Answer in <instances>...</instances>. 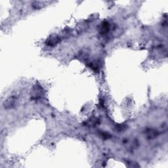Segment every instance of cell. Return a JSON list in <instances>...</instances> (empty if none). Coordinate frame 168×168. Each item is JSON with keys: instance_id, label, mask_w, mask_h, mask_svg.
I'll return each instance as SVG.
<instances>
[{"instance_id": "1", "label": "cell", "mask_w": 168, "mask_h": 168, "mask_svg": "<svg viewBox=\"0 0 168 168\" xmlns=\"http://www.w3.org/2000/svg\"><path fill=\"white\" fill-rule=\"evenodd\" d=\"M43 95V89L42 87L39 85L36 84L34 86L32 92V98L34 99H38L39 98H41Z\"/></svg>"}, {"instance_id": "2", "label": "cell", "mask_w": 168, "mask_h": 168, "mask_svg": "<svg viewBox=\"0 0 168 168\" xmlns=\"http://www.w3.org/2000/svg\"><path fill=\"white\" fill-rule=\"evenodd\" d=\"M16 101V98L14 96L9 97L4 102L5 108H6V109L13 108L15 106Z\"/></svg>"}, {"instance_id": "3", "label": "cell", "mask_w": 168, "mask_h": 168, "mask_svg": "<svg viewBox=\"0 0 168 168\" xmlns=\"http://www.w3.org/2000/svg\"><path fill=\"white\" fill-rule=\"evenodd\" d=\"M60 42V38L57 35L51 36L46 41V44L49 47H54Z\"/></svg>"}, {"instance_id": "4", "label": "cell", "mask_w": 168, "mask_h": 168, "mask_svg": "<svg viewBox=\"0 0 168 168\" xmlns=\"http://www.w3.org/2000/svg\"><path fill=\"white\" fill-rule=\"evenodd\" d=\"M110 25L109 23L108 22H104L102 23L101 25V30H100V33L102 35H105V34H107L108 32L109 31L110 29Z\"/></svg>"}, {"instance_id": "5", "label": "cell", "mask_w": 168, "mask_h": 168, "mask_svg": "<svg viewBox=\"0 0 168 168\" xmlns=\"http://www.w3.org/2000/svg\"><path fill=\"white\" fill-rule=\"evenodd\" d=\"M147 135L148 138H154L158 136L159 133L158 131H156L155 129H149L147 131Z\"/></svg>"}]
</instances>
